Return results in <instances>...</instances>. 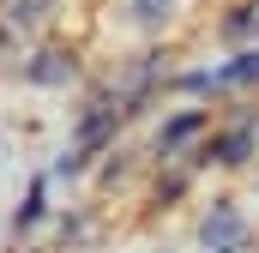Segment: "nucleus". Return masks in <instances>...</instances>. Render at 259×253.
Instances as JSON below:
<instances>
[{
	"instance_id": "1",
	"label": "nucleus",
	"mask_w": 259,
	"mask_h": 253,
	"mask_svg": "<svg viewBox=\"0 0 259 253\" xmlns=\"http://www.w3.org/2000/svg\"><path fill=\"white\" fill-rule=\"evenodd\" d=\"M247 151H253V126H229L223 139H211L205 157H217V163H247Z\"/></svg>"
},
{
	"instance_id": "2",
	"label": "nucleus",
	"mask_w": 259,
	"mask_h": 253,
	"mask_svg": "<svg viewBox=\"0 0 259 253\" xmlns=\"http://www.w3.org/2000/svg\"><path fill=\"white\" fill-rule=\"evenodd\" d=\"M30 78H36V85H66V78H72V61H66L61 49H42V55L30 61Z\"/></svg>"
},
{
	"instance_id": "3",
	"label": "nucleus",
	"mask_w": 259,
	"mask_h": 253,
	"mask_svg": "<svg viewBox=\"0 0 259 253\" xmlns=\"http://www.w3.org/2000/svg\"><path fill=\"white\" fill-rule=\"evenodd\" d=\"M229 241H241V217L223 205V211L205 217V247H229Z\"/></svg>"
},
{
	"instance_id": "4",
	"label": "nucleus",
	"mask_w": 259,
	"mask_h": 253,
	"mask_svg": "<svg viewBox=\"0 0 259 253\" xmlns=\"http://www.w3.org/2000/svg\"><path fill=\"white\" fill-rule=\"evenodd\" d=\"M253 78H259V49L241 55L235 66H223V72H211V85H253Z\"/></svg>"
},
{
	"instance_id": "5",
	"label": "nucleus",
	"mask_w": 259,
	"mask_h": 253,
	"mask_svg": "<svg viewBox=\"0 0 259 253\" xmlns=\"http://www.w3.org/2000/svg\"><path fill=\"white\" fill-rule=\"evenodd\" d=\"M169 6H175V0H133V18H139V24H163Z\"/></svg>"
},
{
	"instance_id": "6",
	"label": "nucleus",
	"mask_w": 259,
	"mask_h": 253,
	"mask_svg": "<svg viewBox=\"0 0 259 253\" xmlns=\"http://www.w3.org/2000/svg\"><path fill=\"white\" fill-rule=\"evenodd\" d=\"M193 133H199V115H181L175 126H163V151H175V145H181V139H193Z\"/></svg>"
},
{
	"instance_id": "7",
	"label": "nucleus",
	"mask_w": 259,
	"mask_h": 253,
	"mask_svg": "<svg viewBox=\"0 0 259 253\" xmlns=\"http://www.w3.org/2000/svg\"><path fill=\"white\" fill-rule=\"evenodd\" d=\"M42 217V187H30V199H24V211H18V229H30Z\"/></svg>"
},
{
	"instance_id": "8",
	"label": "nucleus",
	"mask_w": 259,
	"mask_h": 253,
	"mask_svg": "<svg viewBox=\"0 0 259 253\" xmlns=\"http://www.w3.org/2000/svg\"><path fill=\"white\" fill-rule=\"evenodd\" d=\"M211 253H253L247 241H229V247H211Z\"/></svg>"
},
{
	"instance_id": "9",
	"label": "nucleus",
	"mask_w": 259,
	"mask_h": 253,
	"mask_svg": "<svg viewBox=\"0 0 259 253\" xmlns=\"http://www.w3.org/2000/svg\"><path fill=\"white\" fill-rule=\"evenodd\" d=\"M253 24H259V12H253Z\"/></svg>"
}]
</instances>
